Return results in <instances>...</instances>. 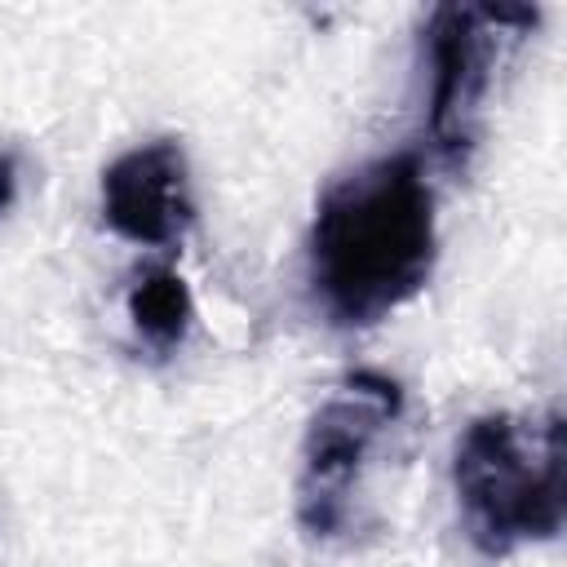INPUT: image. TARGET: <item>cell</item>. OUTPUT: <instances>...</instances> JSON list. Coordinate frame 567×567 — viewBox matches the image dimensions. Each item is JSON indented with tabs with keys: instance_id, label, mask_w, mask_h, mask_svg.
<instances>
[{
	"instance_id": "obj_1",
	"label": "cell",
	"mask_w": 567,
	"mask_h": 567,
	"mask_svg": "<svg viewBox=\"0 0 567 567\" xmlns=\"http://www.w3.org/2000/svg\"><path fill=\"white\" fill-rule=\"evenodd\" d=\"M439 257L434 190L412 151L377 155L337 177L310 221V284L341 328L408 306Z\"/></svg>"
},
{
	"instance_id": "obj_2",
	"label": "cell",
	"mask_w": 567,
	"mask_h": 567,
	"mask_svg": "<svg viewBox=\"0 0 567 567\" xmlns=\"http://www.w3.org/2000/svg\"><path fill=\"white\" fill-rule=\"evenodd\" d=\"M452 487L478 554L505 558L523 545L554 540L567 518L563 412L474 416L452 452Z\"/></svg>"
},
{
	"instance_id": "obj_3",
	"label": "cell",
	"mask_w": 567,
	"mask_h": 567,
	"mask_svg": "<svg viewBox=\"0 0 567 567\" xmlns=\"http://www.w3.org/2000/svg\"><path fill=\"white\" fill-rule=\"evenodd\" d=\"M540 22L527 4H439L425 22L430 58V142L461 168L478 142L483 97L492 84L496 53L509 35H527Z\"/></svg>"
},
{
	"instance_id": "obj_4",
	"label": "cell",
	"mask_w": 567,
	"mask_h": 567,
	"mask_svg": "<svg viewBox=\"0 0 567 567\" xmlns=\"http://www.w3.org/2000/svg\"><path fill=\"white\" fill-rule=\"evenodd\" d=\"M403 385L385 372H350L310 416L297 474V518L310 536H337L346 527L354 483L372 443L399 421Z\"/></svg>"
},
{
	"instance_id": "obj_5",
	"label": "cell",
	"mask_w": 567,
	"mask_h": 567,
	"mask_svg": "<svg viewBox=\"0 0 567 567\" xmlns=\"http://www.w3.org/2000/svg\"><path fill=\"white\" fill-rule=\"evenodd\" d=\"M106 226L142 248H173L195 221L186 155L173 137L142 142L102 168Z\"/></svg>"
},
{
	"instance_id": "obj_6",
	"label": "cell",
	"mask_w": 567,
	"mask_h": 567,
	"mask_svg": "<svg viewBox=\"0 0 567 567\" xmlns=\"http://www.w3.org/2000/svg\"><path fill=\"white\" fill-rule=\"evenodd\" d=\"M128 319H133V332L159 350V354H173L186 332H190V319H195V297L186 288V279L168 266H146L133 284H128Z\"/></svg>"
},
{
	"instance_id": "obj_7",
	"label": "cell",
	"mask_w": 567,
	"mask_h": 567,
	"mask_svg": "<svg viewBox=\"0 0 567 567\" xmlns=\"http://www.w3.org/2000/svg\"><path fill=\"white\" fill-rule=\"evenodd\" d=\"M13 195H18V155L0 151V213H9Z\"/></svg>"
}]
</instances>
